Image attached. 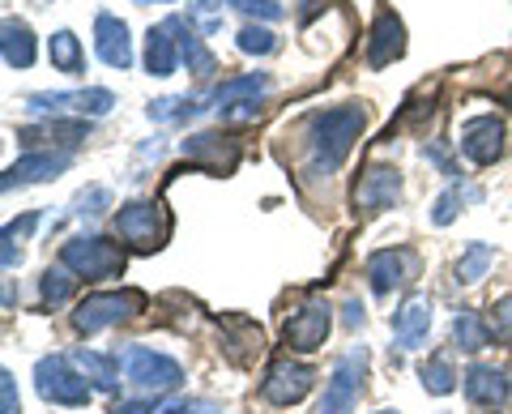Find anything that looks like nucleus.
Instances as JSON below:
<instances>
[{"instance_id":"obj_1","label":"nucleus","mask_w":512,"mask_h":414,"mask_svg":"<svg viewBox=\"0 0 512 414\" xmlns=\"http://www.w3.org/2000/svg\"><path fill=\"white\" fill-rule=\"evenodd\" d=\"M367 129V107L363 103H342V107H325L312 111L303 124V150H308V175L312 180H329L338 171L355 141Z\"/></svg>"},{"instance_id":"obj_2","label":"nucleus","mask_w":512,"mask_h":414,"mask_svg":"<svg viewBox=\"0 0 512 414\" xmlns=\"http://www.w3.org/2000/svg\"><path fill=\"white\" fill-rule=\"evenodd\" d=\"M60 265L73 269V274L86 282H103V278H120L128 257L107 235H73V240L60 244Z\"/></svg>"},{"instance_id":"obj_3","label":"nucleus","mask_w":512,"mask_h":414,"mask_svg":"<svg viewBox=\"0 0 512 414\" xmlns=\"http://www.w3.org/2000/svg\"><path fill=\"white\" fill-rule=\"evenodd\" d=\"M116 235L133 252H158L171 240V214L163 210V201H128L116 210Z\"/></svg>"},{"instance_id":"obj_4","label":"nucleus","mask_w":512,"mask_h":414,"mask_svg":"<svg viewBox=\"0 0 512 414\" xmlns=\"http://www.w3.org/2000/svg\"><path fill=\"white\" fill-rule=\"evenodd\" d=\"M141 308H146V295L141 291H99V295H86L82 304L73 308V329L77 333H103V329H111V325H120V321H128V316H137Z\"/></svg>"},{"instance_id":"obj_5","label":"nucleus","mask_w":512,"mask_h":414,"mask_svg":"<svg viewBox=\"0 0 512 414\" xmlns=\"http://www.w3.org/2000/svg\"><path fill=\"white\" fill-rule=\"evenodd\" d=\"M35 389L47 406H86L90 402V380L73 368V359H64V355H47L35 363Z\"/></svg>"},{"instance_id":"obj_6","label":"nucleus","mask_w":512,"mask_h":414,"mask_svg":"<svg viewBox=\"0 0 512 414\" xmlns=\"http://www.w3.org/2000/svg\"><path fill=\"white\" fill-rule=\"evenodd\" d=\"M363 376H367V350L363 346L346 350V355L333 363V376H329V385L320 393L312 414H355L359 393H363Z\"/></svg>"},{"instance_id":"obj_7","label":"nucleus","mask_w":512,"mask_h":414,"mask_svg":"<svg viewBox=\"0 0 512 414\" xmlns=\"http://www.w3.org/2000/svg\"><path fill=\"white\" fill-rule=\"evenodd\" d=\"M120 363H124V376L150 393H171L184 385V368L154 346H124Z\"/></svg>"},{"instance_id":"obj_8","label":"nucleus","mask_w":512,"mask_h":414,"mask_svg":"<svg viewBox=\"0 0 512 414\" xmlns=\"http://www.w3.org/2000/svg\"><path fill=\"white\" fill-rule=\"evenodd\" d=\"M116 107V94L103 90V86H90V90H35L26 94V111L35 116H107Z\"/></svg>"},{"instance_id":"obj_9","label":"nucleus","mask_w":512,"mask_h":414,"mask_svg":"<svg viewBox=\"0 0 512 414\" xmlns=\"http://www.w3.org/2000/svg\"><path fill=\"white\" fill-rule=\"evenodd\" d=\"M419 278V252L414 248H380L367 257V282L376 295H393Z\"/></svg>"},{"instance_id":"obj_10","label":"nucleus","mask_w":512,"mask_h":414,"mask_svg":"<svg viewBox=\"0 0 512 414\" xmlns=\"http://www.w3.org/2000/svg\"><path fill=\"white\" fill-rule=\"evenodd\" d=\"M504 141H508V129H504L500 116H474V120L461 124L457 150L466 154L474 167H491V163H500Z\"/></svg>"},{"instance_id":"obj_11","label":"nucleus","mask_w":512,"mask_h":414,"mask_svg":"<svg viewBox=\"0 0 512 414\" xmlns=\"http://www.w3.org/2000/svg\"><path fill=\"white\" fill-rule=\"evenodd\" d=\"M312 385H316V372L308 368V363L278 359L261 380V397L269 406H295V402H303V397L312 393Z\"/></svg>"},{"instance_id":"obj_12","label":"nucleus","mask_w":512,"mask_h":414,"mask_svg":"<svg viewBox=\"0 0 512 414\" xmlns=\"http://www.w3.org/2000/svg\"><path fill=\"white\" fill-rule=\"evenodd\" d=\"M329 329H333V312L329 304H320V299H312V304H303L295 308L291 316H286V325H282V342L291 346V350H320L329 338Z\"/></svg>"},{"instance_id":"obj_13","label":"nucleus","mask_w":512,"mask_h":414,"mask_svg":"<svg viewBox=\"0 0 512 414\" xmlns=\"http://www.w3.org/2000/svg\"><path fill=\"white\" fill-rule=\"evenodd\" d=\"M402 201V171L389 163H372L363 171V180L355 188V210L359 214H384Z\"/></svg>"},{"instance_id":"obj_14","label":"nucleus","mask_w":512,"mask_h":414,"mask_svg":"<svg viewBox=\"0 0 512 414\" xmlns=\"http://www.w3.org/2000/svg\"><path fill=\"white\" fill-rule=\"evenodd\" d=\"M73 167V150H30L26 158H18L5 180H0V188L5 193H13V188H26V184H43V180H56V175H64Z\"/></svg>"},{"instance_id":"obj_15","label":"nucleus","mask_w":512,"mask_h":414,"mask_svg":"<svg viewBox=\"0 0 512 414\" xmlns=\"http://www.w3.org/2000/svg\"><path fill=\"white\" fill-rule=\"evenodd\" d=\"M406 56V26L393 9H380L372 22V35H367V65L372 69H389L393 60Z\"/></svg>"},{"instance_id":"obj_16","label":"nucleus","mask_w":512,"mask_h":414,"mask_svg":"<svg viewBox=\"0 0 512 414\" xmlns=\"http://www.w3.org/2000/svg\"><path fill=\"white\" fill-rule=\"evenodd\" d=\"M94 52L107 69H133V39H128V22H120L116 13H99L94 18Z\"/></svg>"},{"instance_id":"obj_17","label":"nucleus","mask_w":512,"mask_h":414,"mask_svg":"<svg viewBox=\"0 0 512 414\" xmlns=\"http://www.w3.org/2000/svg\"><path fill=\"white\" fill-rule=\"evenodd\" d=\"M184 154L192 158L197 167H205V171H235L239 167V141L235 137H222V133H192L188 141H184Z\"/></svg>"},{"instance_id":"obj_18","label":"nucleus","mask_w":512,"mask_h":414,"mask_svg":"<svg viewBox=\"0 0 512 414\" xmlns=\"http://www.w3.org/2000/svg\"><path fill=\"white\" fill-rule=\"evenodd\" d=\"M431 333V299L427 295H410L402 299V308L393 312V342L397 350H419Z\"/></svg>"},{"instance_id":"obj_19","label":"nucleus","mask_w":512,"mask_h":414,"mask_svg":"<svg viewBox=\"0 0 512 414\" xmlns=\"http://www.w3.org/2000/svg\"><path fill=\"white\" fill-rule=\"evenodd\" d=\"M261 350H265L261 325H252L248 316H227V321H222V355H227L235 368H248Z\"/></svg>"},{"instance_id":"obj_20","label":"nucleus","mask_w":512,"mask_h":414,"mask_svg":"<svg viewBox=\"0 0 512 414\" xmlns=\"http://www.w3.org/2000/svg\"><path fill=\"white\" fill-rule=\"evenodd\" d=\"M269 90H274V77L269 73H239V77H231V82L214 86L210 99H205V107L227 111V107H239V103H261Z\"/></svg>"},{"instance_id":"obj_21","label":"nucleus","mask_w":512,"mask_h":414,"mask_svg":"<svg viewBox=\"0 0 512 414\" xmlns=\"http://www.w3.org/2000/svg\"><path fill=\"white\" fill-rule=\"evenodd\" d=\"M167 30L175 35V43H180V60L188 65V73H197V77H210L214 69H218V60H214V52L205 47V39L192 30V22H184L180 13H171L167 18Z\"/></svg>"},{"instance_id":"obj_22","label":"nucleus","mask_w":512,"mask_h":414,"mask_svg":"<svg viewBox=\"0 0 512 414\" xmlns=\"http://www.w3.org/2000/svg\"><path fill=\"white\" fill-rule=\"evenodd\" d=\"M461 385H466V397L474 406H500L512 393L508 376L500 368H491V363H470L466 376H461Z\"/></svg>"},{"instance_id":"obj_23","label":"nucleus","mask_w":512,"mask_h":414,"mask_svg":"<svg viewBox=\"0 0 512 414\" xmlns=\"http://www.w3.org/2000/svg\"><path fill=\"white\" fill-rule=\"evenodd\" d=\"M90 137V124L86 120H52V124H26V129H18V141H26V146H39V141H47V150L52 146H82V141Z\"/></svg>"},{"instance_id":"obj_24","label":"nucleus","mask_w":512,"mask_h":414,"mask_svg":"<svg viewBox=\"0 0 512 414\" xmlns=\"http://www.w3.org/2000/svg\"><path fill=\"white\" fill-rule=\"evenodd\" d=\"M0 52H5L9 69H30L35 56H39L35 30H30L22 18H5V26H0Z\"/></svg>"},{"instance_id":"obj_25","label":"nucleus","mask_w":512,"mask_h":414,"mask_svg":"<svg viewBox=\"0 0 512 414\" xmlns=\"http://www.w3.org/2000/svg\"><path fill=\"white\" fill-rule=\"evenodd\" d=\"M73 368L90 380V389H103V393H116L120 389V355H99V350H73Z\"/></svg>"},{"instance_id":"obj_26","label":"nucleus","mask_w":512,"mask_h":414,"mask_svg":"<svg viewBox=\"0 0 512 414\" xmlns=\"http://www.w3.org/2000/svg\"><path fill=\"white\" fill-rule=\"evenodd\" d=\"M175 69H180V43H175L167 22L150 26L146 30V73L150 77H171Z\"/></svg>"},{"instance_id":"obj_27","label":"nucleus","mask_w":512,"mask_h":414,"mask_svg":"<svg viewBox=\"0 0 512 414\" xmlns=\"http://www.w3.org/2000/svg\"><path fill=\"white\" fill-rule=\"evenodd\" d=\"M47 60H52L56 73H86V52H82V39L73 35V30H56L52 39H47Z\"/></svg>"},{"instance_id":"obj_28","label":"nucleus","mask_w":512,"mask_h":414,"mask_svg":"<svg viewBox=\"0 0 512 414\" xmlns=\"http://www.w3.org/2000/svg\"><path fill=\"white\" fill-rule=\"evenodd\" d=\"M470 201H483V188L453 180V184H448L444 193L436 197V205H431V222H436V227H448V222L461 214V205H470Z\"/></svg>"},{"instance_id":"obj_29","label":"nucleus","mask_w":512,"mask_h":414,"mask_svg":"<svg viewBox=\"0 0 512 414\" xmlns=\"http://www.w3.org/2000/svg\"><path fill=\"white\" fill-rule=\"evenodd\" d=\"M453 338H457L461 350H470V355H474V350H487V346H491L495 333H491V325H487L474 308H461L457 321H453Z\"/></svg>"},{"instance_id":"obj_30","label":"nucleus","mask_w":512,"mask_h":414,"mask_svg":"<svg viewBox=\"0 0 512 414\" xmlns=\"http://www.w3.org/2000/svg\"><path fill=\"white\" fill-rule=\"evenodd\" d=\"M419 380H423V389H427V393L448 397V393L457 389V380H461V376H457V368H453V359H448L444 350H440V355H431L423 368H419Z\"/></svg>"},{"instance_id":"obj_31","label":"nucleus","mask_w":512,"mask_h":414,"mask_svg":"<svg viewBox=\"0 0 512 414\" xmlns=\"http://www.w3.org/2000/svg\"><path fill=\"white\" fill-rule=\"evenodd\" d=\"M491 265H495V248H491V244H483V240H474L466 252H461V261H457V282H461V286L483 282Z\"/></svg>"},{"instance_id":"obj_32","label":"nucleus","mask_w":512,"mask_h":414,"mask_svg":"<svg viewBox=\"0 0 512 414\" xmlns=\"http://www.w3.org/2000/svg\"><path fill=\"white\" fill-rule=\"evenodd\" d=\"M73 291H77V274L73 269H43V278H39V295H43V304L47 308H64L73 299Z\"/></svg>"},{"instance_id":"obj_33","label":"nucleus","mask_w":512,"mask_h":414,"mask_svg":"<svg viewBox=\"0 0 512 414\" xmlns=\"http://www.w3.org/2000/svg\"><path fill=\"white\" fill-rule=\"evenodd\" d=\"M146 111H150V120H158V124H184V120H192L205 107L197 99H188V94H184V99H180V94H167V99H154Z\"/></svg>"},{"instance_id":"obj_34","label":"nucleus","mask_w":512,"mask_h":414,"mask_svg":"<svg viewBox=\"0 0 512 414\" xmlns=\"http://www.w3.org/2000/svg\"><path fill=\"white\" fill-rule=\"evenodd\" d=\"M235 43H239V52H244V56H274L278 47H282V39L274 35V30H265V26H256V22H248L244 30H239Z\"/></svg>"},{"instance_id":"obj_35","label":"nucleus","mask_w":512,"mask_h":414,"mask_svg":"<svg viewBox=\"0 0 512 414\" xmlns=\"http://www.w3.org/2000/svg\"><path fill=\"white\" fill-rule=\"evenodd\" d=\"M103 210H111V188H103V184H90L86 193H77V201H73L77 218H99Z\"/></svg>"},{"instance_id":"obj_36","label":"nucleus","mask_w":512,"mask_h":414,"mask_svg":"<svg viewBox=\"0 0 512 414\" xmlns=\"http://www.w3.org/2000/svg\"><path fill=\"white\" fill-rule=\"evenodd\" d=\"M231 9H239V13H248V18H256V22H278L282 18V0H227Z\"/></svg>"},{"instance_id":"obj_37","label":"nucleus","mask_w":512,"mask_h":414,"mask_svg":"<svg viewBox=\"0 0 512 414\" xmlns=\"http://www.w3.org/2000/svg\"><path fill=\"white\" fill-rule=\"evenodd\" d=\"M491 333H495V342L512 346V295L495 299V308H491Z\"/></svg>"},{"instance_id":"obj_38","label":"nucleus","mask_w":512,"mask_h":414,"mask_svg":"<svg viewBox=\"0 0 512 414\" xmlns=\"http://www.w3.org/2000/svg\"><path fill=\"white\" fill-rule=\"evenodd\" d=\"M0 414H22V397H18L13 372H0Z\"/></svg>"},{"instance_id":"obj_39","label":"nucleus","mask_w":512,"mask_h":414,"mask_svg":"<svg viewBox=\"0 0 512 414\" xmlns=\"http://www.w3.org/2000/svg\"><path fill=\"white\" fill-rule=\"evenodd\" d=\"M218 406L214 402H167L158 406V414H214Z\"/></svg>"},{"instance_id":"obj_40","label":"nucleus","mask_w":512,"mask_h":414,"mask_svg":"<svg viewBox=\"0 0 512 414\" xmlns=\"http://www.w3.org/2000/svg\"><path fill=\"white\" fill-rule=\"evenodd\" d=\"M35 227H39V214H26V218H18V222H9V227H5V240H18V244H22Z\"/></svg>"},{"instance_id":"obj_41","label":"nucleus","mask_w":512,"mask_h":414,"mask_svg":"<svg viewBox=\"0 0 512 414\" xmlns=\"http://www.w3.org/2000/svg\"><path fill=\"white\" fill-rule=\"evenodd\" d=\"M111 414H158V406L150 402V397H137V402H116Z\"/></svg>"},{"instance_id":"obj_42","label":"nucleus","mask_w":512,"mask_h":414,"mask_svg":"<svg viewBox=\"0 0 512 414\" xmlns=\"http://www.w3.org/2000/svg\"><path fill=\"white\" fill-rule=\"evenodd\" d=\"M346 325L350 329L363 325V304H359V299H350V304H346Z\"/></svg>"},{"instance_id":"obj_43","label":"nucleus","mask_w":512,"mask_h":414,"mask_svg":"<svg viewBox=\"0 0 512 414\" xmlns=\"http://www.w3.org/2000/svg\"><path fill=\"white\" fill-rule=\"evenodd\" d=\"M133 5H171V0H133Z\"/></svg>"},{"instance_id":"obj_44","label":"nucleus","mask_w":512,"mask_h":414,"mask_svg":"<svg viewBox=\"0 0 512 414\" xmlns=\"http://www.w3.org/2000/svg\"><path fill=\"white\" fill-rule=\"evenodd\" d=\"M376 414H397V410H376Z\"/></svg>"}]
</instances>
